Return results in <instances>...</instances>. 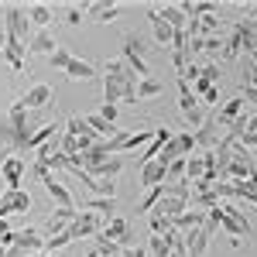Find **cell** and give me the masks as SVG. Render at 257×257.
<instances>
[{
  "label": "cell",
  "mask_w": 257,
  "mask_h": 257,
  "mask_svg": "<svg viewBox=\"0 0 257 257\" xmlns=\"http://www.w3.org/2000/svg\"><path fill=\"white\" fill-rule=\"evenodd\" d=\"M82 209H86V213H96V216H110V213H117V199H99V196H89Z\"/></svg>",
  "instance_id": "34"
},
{
  "label": "cell",
  "mask_w": 257,
  "mask_h": 257,
  "mask_svg": "<svg viewBox=\"0 0 257 257\" xmlns=\"http://www.w3.org/2000/svg\"><path fill=\"white\" fill-rule=\"evenodd\" d=\"M52 96H55V93H52V86H48V82H35V86L21 96V103H24L28 110H41V106H48V103H52Z\"/></svg>",
  "instance_id": "18"
},
{
  "label": "cell",
  "mask_w": 257,
  "mask_h": 257,
  "mask_svg": "<svg viewBox=\"0 0 257 257\" xmlns=\"http://www.w3.org/2000/svg\"><path fill=\"white\" fill-rule=\"evenodd\" d=\"M59 134H62V127L55 123V120H48V123H41V127H35V131H31V138H28V144H24V148H35V151H38L41 144H48V141L59 138Z\"/></svg>",
  "instance_id": "26"
},
{
  "label": "cell",
  "mask_w": 257,
  "mask_h": 257,
  "mask_svg": "<svg viewBox=\"0 0 257 257\" xmlns=\"http://www.w3.org/2000/svg\"><path fill=\"white\" fill-rule=\"evenodd\" d=\"M158 14L172 24V31H185L189 28V14L182 11V4H165V7H158Z\"/></svg>",
  "instance_id": "28"
},
{
  "label": "cell",
  "mask_w": 257,
  "mask_h": 257,
  "mask_svg": "<svg viewBox=\"0 0 257 257\" xmlns=\"http://www.w3.org/2000/svg\"><path fill=\"white\" fill-rule=\"evenodd\" d=\"M65 76H69L72 82H86V79L96 76V65L86 62V59H72V62H69V69H65Z\"/></svg>",
  "instance_id": "31"
},
{
  "label": "cell",
  "mask_w": 257,
  "mask_h": 257,
  "mask_svg": "<svg viewBox=\"0 0 257 257\" xmlns=\"http://www.w3.org/2000/svg\"><path fill=\"white\" fill-rule=\"evenodd\" d=\"M240 89H243V103H254L257 106V86L250 79H240Z\"/></svg>",
  "instance_id": "47"
},
{
  "label": "cell",
  "mask_w": 257,
  "mask_h": 257,
  "mask_svg": "<svg viewBox=\"0 0 257 257\" xmlns=\"http://www.w3.org/2000/svg\"><path fill=\"white\" fill-rule=\"evenodd\" d=\"M55 48H59V41H55V31H52V28H38V31H31L28 55H52Z\"/></svg>",
  "instance_id": "12"
},
{
  "label": "cell",
  "mask_w": 257,
  "mask_h": 257,
  "mask_svg": "<svg viewBox=\"0 0 257 257\" xmlns=\"http://www.w3.org/2000/svg\"><path fill=\"white\" fill-rule=\"evenodd\" d=\"M202 79L209 82V86H219V65L216 62H209V65H202V72H199Z\"/></svg>",
  "instance_id": "45"
},
{
  "label": "cell",
  "mask_w": 257,
  "mask_h": 257,
  "mask_svg": "<svg viewBox=\"0 0 257 257\" xmlns=\"http://www.w3.org/2000/svg\"><path fill=\"white\" fill-rule=\"evenodd\" d=\"M31 257H55V254H31Z\"/></svg>",
  "instance_id": "53"
},
{
  "label": "cell",
  "mask_w": 257,
  "mask_h": 257,
  "mask_svg": "<svg viewBox=\"0 0 257 257\" xmlns=\"http://www.w3.org/2000/svg\"><path fill=\"white\" fill-rule=\"evenodd\" d=\"M123 62L134 69L138 79H151V65H148V59H144V38L134 35V31L123 35Z\"/></svg>",
  "instance_id": "3"
},
{
  "label": "cell",
  "mask_w": 257,
  "mask_h": 257,
  "mask_svg": "<svg viewBox=\"0 0 257 257\" xmlns=\"http://www.w3.org/2000/svg\"><path fill=\"white\" fill-rule=\"evenodd\" d=\"M209 230L206 226H199V230H192V233H185V257H206V247H209Z\"/></svg>",
  "instance_id": "19"
},
{
  "label": "cell",
  "mask_w": 257,
  "mask_h": 257,
  "mask_svg": "<svg viewBox=\"0 0 257 257\" xmlns=\"http://www.w3.org/2000/svg\"><path fill=\"white\" fill-rule=\"evenodd\" d=\"M62 134H72V138H86V134H93V131H89L86 117H69V120H65V127H62ZM99 141H103V138H99Z\"/></svg>",
  "instance_id": "38"
},
{
  "label": "cell",
  "mask_w": 257,
  "mask_h": 257,
  "mask_svg": "<svg viewBox=\"0 0 257 257\" xmlns=\"http://www.w3.org/2000/svg\"><path fill=\"white\" fill-rule=\"evenodd\" d=\"M41 243H45V237H41L38 230H21V233H14V243L7 247V257H31V254H41Z\"/></svg>",
  "instance_id": "6"
},
{
  "label": "cell",
  "mask_w": 257,
  "mask_h": 257,
  "mask_svg": "<svg viewBox=\"0 0 257 257\" xmlns=\"http://www.w3.org/2000/svg\"><path fill=\"white\" fill-rule=\"evenodd\" d=\"M72 243V237H69V226L62 230V233H55V237H45V243H41V254H55V250H62V247H69Z\"/></svg>",
  "instance_id": "37"
},
{
  "label": "cell",
  "mask_w": 257,
  "mask_h": 257,
  "mask_svg": "<svg viewBox=\"0 0 257 257\" xmlns=\"http://www.w3.org/2000/svg\"><path fill=\"white\" fill-rule=\"evenodd\" d=\"M4 21H7V35H11V38H18L21 45L31 41V21H28V11H24V7L11 4V7L4 11Z\"/></svg>",
  "instance_id": "4"
},
{
  "label": "cell",
  "mask_w": 257,
  "mask_h": 257,
  "mask_svg": "<svg viewBox=\"0 0 257 257\" xmlns=\"http://www.w3.org/2000/svg\"><path fill=\"white\" fill-rule=\"evenodd\" d=\"M148 254H151V257H168V254H172L168 237H155V233H151V240H148Z\"/></svg>",
  "instance_id": "40"
},
{
  "label": "cell",
  "mask_w": 257,
  "mask_h": 257,
  "mask_svg": "<svg viewBox=\"0 0 257 257\" xmlns=\"http://www.w3.org/2000/svg\"><path fill=\"white\" fill-rule=\"evenodd\" d=\"M202 223H206V213H199V209H185V213H178V216L172 219V226H175L182 237L192 233V230H199Z\"/></svg>",
  "instance_id": "23"
},
{
  "label": "cell",
  "mask_w": 257,
  "mask_h": 257,
  "mask_svg": "<svg viewBox=\"0 0 257 257\" xmlns=\"http://www.w3.org/2000/svg\"><path fill=\"white\" fill-rule=\"evenodd\" d=\"M99 230H103V216H96V213H76L72 216V223H69V237L79 240V237H96Z\"/></svg>",
  "instance_id": "8"
},
{
  "label": "cell",
  "mask_w": 257,
  "mask_h": 257,
  "mask_svg": "<svg viewBox=\"0 0 257 257\" xmlns=\"http://www.w3.org/2000/svg\"><path fill=\"white\" fill-rule=\"evenodd\" d=\"M148 21H151V31H155V41H158L161 48H172V38H175V31H172V24L158 14V7H148Z\"/></svg>",
  "instance_id": "16"
},
{
  "label": "cell",
  "mask_w": 257,
  "mask_h": 257,
  "mask_svg": "<svg viewBox=\"0 0 257 257\" xmlns=\"http://www.w3.org/2000/svg\"><path fill=\"white\" fill-rule=\"evenodd\" d=\"M76 59V55H72V52H69V48H55V52H52V55H48V62H52V69H62V72H65V69H69V62Z\"/></svg>",
  "instance_id": "43"
},
{
  "label": "cell",
  "mask_w": 257,
  "mask_h": 257,
  "mask_svg": "<svg viewBox=\"0 0 257 257\" xmlns=\"http://www.w3.org/2000/svg\"><path fill=\"white\" fill-rule=\"evenodd\" d=\"M41 185H45V192L52 196V202H55V206H62V209H76V199H72V192H69L59 178H55V172H48V175L41 178Z\"/></svg>",
  "instance_id": "11"
},
{
  "label": "cell",
  "mask_w": 257,
  "mask_h": 257,
  "mask_svg": "<svg viewBox=\"0 0 257 257\" xmlns=\"http://www.w3.org/2000/svg\"><path fill=\"white\" fill-rule=\"evenodd\" d=\"M4 59L11 69H24V59H28V45H21L18 38H11L7 31H4Z\"/></svg>",
  "instance_id": "20"
},
{
  "label": "cell",
  "mask_w": 257,
  "mask_h": 257,
  "mask_svg": "<svg viewBox=\"0 0 257 257\" xmlns=\"http://www.w3.org/2000/svg\"><path fill=\"white\" fill-rule=\"evenodd\" d=\"M216 117H213V113H209V117L202 120V123H199L196 131H192V138H196V148H202V151H213V148H216L219 144V134H216Z\"/></svg>",
  "instance_id": "13"
},
{
  "label": "cell",
  "mask_w": 257,
  "mask_h": 257,
  "mask_svg": "<svg viewBox=\"0 0 257 257\" xmlns=\"http://www.w3.org/2000/svg\"><path fill=\"white\" fill-rule=\"evenodd\" d=\"M206 155H209V151H192V155L185 158V182H189V185L206 178Z\"/></svg>",
  "instance_id": "24"
},
{
  "label": "cell",
  "mask_w": 257,
  "mask_h": 257,
  "mask_svg": "<svg viewBox=\"0 0 257 257\" xmlns=\"http://www.w3.org/2000/svg\"><path fill=\"white\" fill-rule=\"evenodd\" d=\"M199 106H219V86H213V89H206V93L199 96Z\"/></svg>",
  "instance_id": "46"
},
{
  "label": "cell",
  "mask_w": 257,
  "mask_h": 257,
  "mask_svg": "<svg viewBox=\"0 0 257 257\" xmlns=\"http://www.w3.org/2000/svg\"><path fill=\"white\" fill-rule=\"evenodd\" d=\"M82 21H86V14H82V7H76V4H69V7H65V24L79 28Z\"/></svg>",
  "instance_id": "44"
},
{
  "label": "cell",
  "mask_w": 257,
  "mask_h": 257,
  "mask_svg": "<svg viewBox=\"0 0 257 257\" xmlns=\"http://www.w3.org/2000/svg\"><path fill=\"white\" fill-rule=\"evenodd\" d=\"M189 209V199H178V196H161L158 206L151 209L155 216H165V219H175L178 213H185Z\"/></svg>",
  "instance_id": "21"
},
{
  "label": "cell",
  "mask_w": 257,
  "mask_h": 257,
  "mask_svg": "<svg viewBox=\"0 0 257 257\" xmlns=\"http://www.w3.org/2000/svg\"><path fill=\"white\" fill-rule=\"evenodd\" d=\"M28 209H31V196L24 189H7L0 196V219L14 216V213H28Z\"/></svg>",
  "instance_id": "9"
},
{
  "label": "cell",
  "mask_w": 257,
  "mask_h": 257,
  "mask_svg": "<svg viewBox=\"0 0 257 257\" xmlns=\"http://www.w3.org/2000/svg\"><path fill=\"white\" fill-rule=\"evenodd\" d=\"M202 52H223V35H213V38H206V48Z\"/></svg>",
  "instance_id": "49"
},
{
  "label": "cell",
  "mask_w": 257,
  "mask_h": 257,
  "mask_svg": "<svg viewBox=\"0 0 257 257\" xmlns=\"http://www.w3.org/2000/svg\"><path fill=\"white\" fill-rule=\"evenodd\" d=\"M240 52H243L240 48V38H237V31L230 28V35H223V52L219 55H223V62H233V59H240Z\"/></svg>",
  "instance_id": "36"
},
{
  "label": "cell",
  "mask_w": 257,
  "mask_h": 257,
  "mask_svg": "<svg viewBox=\"0 0 257 257\" xmlns=\"http://www.w3.org/2000/svg\"><path fill=\"white\" fill-rule=\"evenodd\" d=\"M79 209H62V206H55L52 209V216H48V223H45V237H55V233H62L69 223H72V216H76Z\"/></svg>",
  "instance_id": "22"
},
{
  "label": "cell",
  "mask_w": 257,
  "mask_h": 257,
  "mask_svg": "<svg viewBox=\"0 0 257 257\" xmlns=\"http://www.w3.org/2000/svg\"><path fill=\"white\" fill-rule=\"evenodd\" d=\"M0 257H7V250H4V247H0Z\"/></svg>",
  "instance_id": "54"
},
{
  "label": "cell",
  "mask_w": 257,
  "mask_h": 257,
  "mask_svg": "<svg viewBox=\"0 0 257 257\" xmlns=\"http://www.w3.org/2000/svg\"><path fill=\"white\" fill-rule=\"evenodd\" d=\"M168 257H185V243H182V247H175V250H172Z\"/></svg>",
  "instance_id": "51"
},
{
  "label": "cell",
  "mask_w": 257,
  "mask_h": 257,
  "mask_svg": "<svg viewBox=\"0 0 257 257\" xmlns=\"http://www.w3.org/2000/svg\"><path fill=\"white\" fill-rule=\"evenodd\" d=\"M93 250H96L99 257H120V250H123V247H120V243H113V240H106V237H99V233H96V247H93Z\"/></svg>",
  "instance_id": "42"
},
{
  "label": "cell",
  "mask_w": 257,
  "mask_h": 257,
  "mask_svg": "<svg viewBox=\"0 0 257 257\" xmlns=\"http://www.w3.org/2000/svg\"><path fill=\"white\" fill-rule=\"evenodd\" d=\"M120 257H148V250H144V247H123V250H120Z\"/></svg>",
  "instance_id": "50"
},
{
  "label": "cell",
  "mask_w": 257,
  "mask_h": 257,
  "mask_svg": "<svg viewBox=\"0 0 257 257\" xmlns=\"http://www.w3.org/2000/svg\"><path fill=\"white\" fill-rule=\"evenodd\" d=\"M257 168H254V158H250V151L243 148V144H233V158H230V165H226V182L230 178H237V182H243V178H250Z\"/></svg>",
  "instance_id": "7"
},
{
  "label": "cell",
  "mask_w": 257,
  "mask_h": 257,
  "mask_svg": "<svg viewBox=\"0 0 257 257\" xmlns=\"http://www.w3.org/2000/svg\"><path fill=\"white\" fill-rule=\"evenodd\" d=\"M165 175H168V165H161V161H144V165H141V185H144V189L161 185Z\"/></svg>",
  "instance_id": "25"
},
{
  "label": "cell",
  "mask_w": 257,
  "mask_h": 257,
  "mask_svg": "<svg viewBox=\"0 0 257 257\" xmlns=\"http://www.w3.org/2000/svg\"><path fill=\"white\" fill-rule=\"evenodd\" d=\"M4 192H7V185H4V178H0V196H4Z\"/></svg>",
  "instance_id": "52"
},
{
  "label": "cell",
  "mask_w": 257,
  "mask_h": 257,
  "mask_svg": "<svg viewBox=\"0 0 257 257\" xmlns=\"http://www.w3.org/2000/svg\"><path fill=\"white\" fill-rule=\"evenodd\" d=\"M247 113V103H243V96H233V99H226L223 106H216L213 110V117H216V123H223V127H230L237 117H243Z\"/></svg>",
  "instance_id": "17"
},
{
  "label": "cell",
  "mask_w": 257,
  "mask_h": 257,
  "mask_svg": "<svg viewBox=\"0 0 257 257\" xmlns=\"http://www.w3.org/2000/svg\"><path fill=\"white\" fill-rule=\"evenodd\" d=\"M11 127H14V144L24 148L28 138H31V123H28V106L24 103H11Z\"/></svg>",
  "instance_id": "10"
},
{
  "label": "cell",
  "mask_w": 257,
  "mask_h": 257,
  "mask_svg": "<svg viewBox=\"0 0 257 257\" xmlns=\"http://www.w3.org/2000/svg\"><path fill=\"white\" fill-rule=\"evenodd\" d=\"M28 21H31L35 31H38V28H48V24L55 21V14H52L48 4H31V7H28Z\"/></svg>",
  "instance_id": "32"
},
{
  "label": "cell",
  "mask_w": 257,
  "mask_h": 257,
  "mask_svg": "<svg viewBox=\"0 0 257 257\" xmlns=\"http://www.w3.org/2000/svg\"><path fill=\"white\" fill-rule=\"evenodd\" d=\"M99 117L110 120V123H117V106H113V103H103V106H99Z\"/></svg>",
  "instance_id": "48"
},
{
  "label": "cell",
  "mask_w": 257,
  "mask_h": 257,
  "mask_svg": "<svg viewBox=\"0 0 257 257\" xmlns=\"http://www.w3.org/2000/svg\"><path fill=\"white\" fill-rule=\"evenodd\" d=\"M148 223H151V233H155V237H172V233H178L175 226H172V219L155 216V213H148Z\"/></svg>",
  "instance_id": "39"
},
{
  "label": "cell",
  "mask_w": 257,
  "mask_h": 257,
  "mask_svg": "<svg viewBox=\"0 0 257 257\" xmlns=\"http://www.w3.org/2000/svg\"><path fill=\"white\" fill-rule=\"evenodd\" d=\"M161 196H165V182H161V185H151V189H148V192L141 196V202H138V213H151V209L158 206V199H161Z\"/></svg>",
  "instance_id": "35"
},
{
  "label": "cell",
  "mask_w": 257,
  "mask_h": 257,
  "mask_svg": "<svg viewBox=\"0 0 257 257\" xmlns=\"http://www.w3.org/2000/svg\"><path fill=\"white\" fill-rule=\"evenodd\" d=\"M134 86H138V76L134 69L123 59L106 62V76H103V103H138L134 99Z\"/></svg>",
  "instance_id": "1"
},
{
  "label": "cell",
  "mask_w": 257,
  "mask_h": 257,
  "mask_svg": "<svg viewBox=\"0 0 257 257\" xmlns=\"http://www.w3.org/2000/svg\"><path fill=\"white\" fill-rule=\"evenodd\" d=\"M240 144L250 151V148H257V113H250V120H247V127H243V134H240Z\"/></svg>",
  "instance_id": "41"
},
{
  "label": "cell",
  "mask_w": 257,
  "mask_h": 257,
  "mask_svg": "<svg viewBox=\"0 0 257 257\" xmlns=\"http://www.w3.org/2000/svg\"><path fill=\"white\" fill-rule=\"evenodd\" d=\"M131 233V223L123 216H110L106 223H103V230H99V237H106V240H113V243H123V237Z\"/></svg>",
  "instance_id": "27"
},
{
  "label": "cell",
  "mask_w": 257,
  "mask_h": 257,
  "mask_svg": "<svg viewBox=\"0 0 257 257\" xmlns=\"http://www.w3.org/2000/svg\"><path fill=\"white\" fill-rule=\"evenodd\" d=\"M161 89H165V86H161L155 76H151V79H138V86H134V99H138V103L155 99V96H161Z\"/></svg>",
  "instance_id": "33"
},
{
  "label": "cell",
  "mask_w": 257,
  "mask_h": 257,
  "mask_svg": "<svg viewBox=\"0 0 257 257\" xmlns=\"http://www.w3.org/2000/svg\"><path fill=\"white\" fill-rule=\"evenodd\" d=\"M178 113L185 117V123H189L192 131H196L202 120H206V117H202V106H199V99L192 96V89H189V82H185V79H178Z\"/></svg>",
  "instance_id": "5"
},
{
  "label": "cell",
  "mask_w": 257,
  "mask_h": 257,
  "mask_svg": "<svg viewBox=\"0 0 257 257\" xmlns=\"http://www.w3.org/2000/svg\"><path fill=\"white\" fill-rule=\"evenodd\" d=\"M219 216H223V219H219V226L230 233V243L240 247L243 237L250 233V219H247V213L240 209L237 202H219Z\"/></svg>",
  "instance_id": "2"
},
{
  "label": "cell",
  "mask_w": 257,
  "mask_h": 257,
  "mask_svg": "<svg viewBox=\"0 0 257 257\" xmlns=\"http://www.w3.org/2000/svg\"><path fill=\"white\" fill-rule=\"evenodd\" d=\"M86 123H89V131H93L96 138H103V141H110V138H117V134H120V127H117V123L103 120L99 113H86Z\"/></svg>",
  "instance_id": "29"
},
{
  "label": "cell",
  "mask_w": 257,
  "mask_h": 257,
  "mask_svg": "<svg viewBox=\"0 0 257 257\" xmlns=\"http://www.w3.org/2000/svg\"><path fill=\"white\" fill-rule=\"evenodd\" d=\"M120 4H99V0H93V4H82V14H86V21H96V24H110V21L117 18Z\"/></svg>",
  "instance_id": "14"
},
{
  "label": "cell",
  "mask_w": 257,
  "mask_h": 257,
  "mask_svg": "<svg viewBox=\"0 0 257 257\" xmlns=\"http://www.w3.org/2000/svg\"><path fill=\"white\" fill-rule=\"evenodd\" d=\"M0 178L7 189H21V178H24V158H18L14 151L4 158V168H0Z\"/></svg>",
  "instance_id": "15"
},
{
  "label": "cell",
  "mask_w": 257,
  "mask_h": 257,
  "mask_svg": "<svg viewBox=\"0 0 257 257\" xmlns=\"http://www.w3.org/2000/svg\"><path fill=\"white\" fill-rule=\"evenodd\" d=\"M233 31H237V38H240V48L254 59V55H257V35H254V28L247 24V18L237 21V24H233Z\"/></svg>",
  "instance_id": "30"
}]
</instances>
